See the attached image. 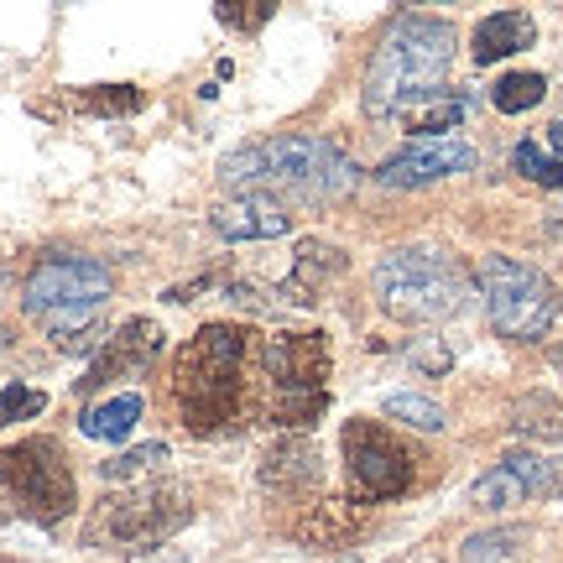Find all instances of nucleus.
Listing matches in <instances>:
<instances>
[{"instance_id": "obj_1", "label": "nucleus", "mask_w": 563, "mask_h": 563, "mask_svg": "<svg viewBox=\"0 0 563 563\" xmlns=\"http://www.w3.org/2000/svg\"><path fill=\"white\" fill-rule=\"evenodd\" d=\"M251 329L245 323H203L173 361V402L194 439H235L251 428L256 397L245 382L251 365Z\"/></svg>"}, {"instance_id": "obj_2", "label": "nucleus", "mask_w": 563, "mask_h": 563, "mask_svg": "<svg viewBox=\"0 0 563 563\" xmlns=\"http://www.w3.org/2000/svg\"><path fill=\"white\" fill-rule=\"evenodd\" d=\"M220 183L224 188H241V194H298L308 203H329L344 199L355 183H361V167L344 157L334 141L323 136H262L245 141L235 152L220 157Z\"/></svg>"}, {"instance_id": "obj_3", "label": "nucleus", "mask_w": 563, "mask_h": 563, "mask_svg": "<svg viewBox=\"0 0 563 563\" xmlns=\"http://www.w3.org/2000/svg\"><path fill=\"white\" fill-rule=\"evenodd\" d=\"M454 47H460V37H454V26L443 16H422V11L397 16L386 26L371 68H365V89H361L365 115L371 121H391L407 100L443 89Z\"/></svg>"}, {"instance_id": "obj_4", "label": "nucleus", "mask_w": 563, "mask_h": 563, "mask_svg": "<svg viewBox=\"0 0 563 563\" xmlns=\"http://www.w3.org/2000/svg\"><path fill=\"white\" fill-rule=\"evenodd\" d=\"M115 292V272L95 256H47L32 266L21 308L26 319H37L47 329V340L58 350H95V319H100L104 298Z\"/></svg>"}, {"instance_id": "obj_5", "label": "nucleus", "mask_w": 563, "mask_h": 563, "mask_svg": "<svg viewBox=\"0 0 563 563\" xmlns=\"http://www.w3.org/2000/svg\"><path fill=\"white\" fill-rule=\"evenodd\" d=\"M376 298L402 323H443L470 308L475 282L439 245H397L376 262Z\"/></svg>"}, {"instance_id": "obj_6", "label": "nucleus", "mask_w": 563, "mask_h": 563, "mask_svg": "<svg viewBox=\"0 0 563 563\" xmlns=\"http://www.w3.org/2000/svg\"><path fill=\"white\" fill-rule=\"evenodd\" d=\"M262 365L266 386H272V418L292 433H308L329 412V371H334L329 334L323 329L272 334L262 340Z\"/></svg>"}, {"instance_id": "obj_7", "label": "nucleus", "mask_w": 563, "mask_h": 563, "mask_svg": "<svg viewBox=\"0 0 563 563\" xmlns=\"http://www.w3.org/2000/svg\"><path fill=\"white\" fill-rule=\"evenodd\" d=\"M475 282H481L490 329L501 340H543L563 308L559 287L548 282V272L517 262V256H485Z\"/></svg>"}, {"instance_id": "obj_8", "label": "nucleus", "mask_w": 563, "mask_h": 563, "mask_svg": "<svg viewBox=\"0 0 563 563\" xmlns=\"http://www.w3.org/2000/svg\"><path fill=\"white\" fill-rule=\"evenodd\" d=\"M188 522H194V501H188L183 485H141V490H121V496H104L95 506V517L84 527V543L146 548L173 538Z\"/></svg>"}, {"instance_id": "obj_9", "label": "nucleus", "mask_w": 563, "mask_h": 563, "mask_svg": "<svg viewBox=\"0 0 563 563\" xmlns=\"http://www.w3.org/2000/svg\"><path fill=\"white\" fill-rule=\"evenodd\" d=\"M0 485L16 496V506L42 527H58L79 506V485L68 470L58 439H21L0 449Z\"/></svg>"}, {"instance_id": "obj_10", "label": "nucleus", "mask_w": 563, "mask_h": 563, "mask_svg": "<svg viewBox=\"0 0 563 563\" xmlns=\"http://www.w3.org/2000/svg\"><path fill=\"white\" fill-rule=\"evenodd\" d=\"M340 454H344V470H350V496L361 506L397 501V496H407L418 485V454H412V443L397 439L386 422L350 418L340 428Z\"/></svg>"}, {"instance_id": "obj_11", "label": "nucleus", "mask_w": 563, "mask_h": 563, "mask_svg": "<svg viewBox=\"0 0 563 563\" xmlns=\"http://www.w3.org/2000/svg\"><path fill=\"white\" fill-rule=\"evenodd\" d=\"M475 146L460 136H428V141H407L402 152L376 167V183L382 188H428V183H443L454 173H470L475 167Z\"/></svg>"}, {"instance_id": "obj_12", "label": "nucleus", "mask_w": 563, "mask_h": 563, "mask_svg": "<svg viewBox=\"0 0 563 563\" xmlns=\"http://www.w3.org/2000/svg\"><path fill=\"white\" fill-rule=\"evenodd\" d=\"M162 323L157 319H125L110 340L95 350V361H89V371H84L79 391H100L104 382H121V376H131V371H146V365L162 355Z\"/></svg>"}, {"instance_id": "obj_13", "label": "nucleus", "mask_w": 563, "mask_h": 563, "mask_svg": "<svg viewBox=\"0 0 563 563\" xmlns=\"http://www.w3.org/2000/svg\"><path fill=\"white\" fill-rule=\"evenodd\" d=\"M532 496H548V460H538V454H506L496 470H485L470 485L475 511H506V506H522Z\"/></svg>"}, {"instance_id": "obj_14", "label": "nucleus", "mask_w": 563, "mask_h": 563, "mask_svg": "<svg viewBox=\"0 0 563 563\" xmlns=\"http://www.w3.org/2000/svg\"><path fill=\"white\" fill-rule=\"evenodd\" d=\"M209 224L224 241H277L292 230V209L277 194H241V199L214 203Z\"/></svg>"}, {"instance_id": "obj_15", "label": "nucleus", "mask_w": 563, "mask_h": 563, "mask_svg": "<svg viewBox=\"0 0 563 563\" xmlns=\"http://www.w3.org/2000/svg\"><path fill=\"white\" fill-rule=\"evenodd\" d=\"M344 266H350V256H344L340 245H329V241H298V256H292V272H287V282L277 287V302L313 308V302L323 298V287H329L334 277H344Z\"/></svg>"}, {"instance_id": "obj_16", "label": "nucleus", "mask_w": 563, "mask_h": 563, "mask_svg": "<svg viewBox=\"0 0 563 563\" xmlns=\"http://www.w3.org/2000/svg\"><path fill=\"white\" fill-rule=\"evenodd\" d=\"M319 449L302 439V433H292V439H282L272 454H266L262 464V485L266 490H282V496H302V490H313L319 485Z\"/></svg>"}, {"instance_id": "obj_17", "label": "nucleus", "mask_w": 563, "mask_h": 563, "mask_svg": "<svg viewBox=\"0 0 563 563\" xmlns=\"http://www.w3.org/2000/svg\"><path fill=\"white\" fill-rule=\"evenodd\" d=\"M532 42H538V21L527 16V11H496V16H485L481 26H475L470 53H475L481 68H490V63L511 58V53H527Z\"/></svg>"}, {"instance_id": "obj_18", "label": "nucleus", "mask_w": 563, "mask_h": 563, "mask_svg": "<svg viewBox=\"0 0 563 563\" xmlns=\"http://www.w3.org/2000/svg\"><path fill=\"white\" fill-rule=\"evenodd\" d=\"M365 511H371V506H361L355 496L313 501V511L298 522V543H308V548H340V543H350V538L361 532Z\"/></svg>"}, {"instance_id": "obj_19", "label": "nucleus", "mask_w": 563, "mask_h": 563, "mask_svg": "<svg viewBox=\"0 0 563 563\" xmlns=\"http://www.w3.org/2000/svg\"><path fill=\"white\" fill-rule=\"evenodd\" d=\"M470 115V95L464 89H433V95H418V100H407L391 121H402L407 131H418V141L428 136H443V131H454V125Z\"/></svg>"}, {"instance_id": "obj_20", "label": "nucleus", "mask_w": 563, "mask_h": 563, "mask_svg": "<svg viewBox=\"0 0 563 563\" xmlns=\"http://www.w3.org/2000/svg\"><path fill=\"white\" fill-rule=\"evenodd\" d=\"M141 422V397L136 391H121V397H104V402L95 407H84V439H95V443H121L131 439V428Z\"/></svg>"}, {"instance_id": "obj_21", "label": "nucleus", "mask_w": 563, "mask_h": 563, "mask_svg": "<svg viewBox=\"0 0 563 563\" xmlns=\"http://www.w3.org/2000/svg\"><path fill=\"white\" fill-rule=\"evenodd\" d=\"M511 428H517L522 439L563 443V402L559 397H548V391L517 397V402H511Z\"/></svg>"}, {"instance_id": "obj_22", "label": "nucleus", "mask_w": 563, "mask_h": 563, "mask_svg": "<svg viewBox=\"0 0 563 563\" xmlns=\"http://www.w3.org/2000/svg\"><path fill=\"white\" fill-rule=\"evenodd\" d=\"M68 104L84 115H136V110H146V95L136 84H95V89H79Z\"/></svg>"}, {"instance_id": "obj_23", "label": "nucleus", "mask_w": 563, "mask_h": 563, "mask_svg": "<svg viewBox=\"0 0 563 563\" xmlns=\"http://www.w3.org/2000/svg\"><path fill=\"white\" fill-rule=\"evenodd\" d=\"M543 95H548L543 74H501V79L490 84V104H496L501 115H522L532 104H543Z\"/></svg>"}, {"instance_id": "obj_24", "label": "nucleus", "mask_w": 563, "mask_h": 563, "mask_svg": "<svg viewBox=\"0 0 563 563\" xmlns=\"http://www.w3.org/2000/svg\"><path fill=\"white\" fill-rule=\"evenodd\" d=\"M511 173H522L527 183H538V188H563V157L553 146H538V141L527 136L511 146Z\"/></svg>"}, {"instance_id": "obj_25", "label": "nucleus", "mask_w": 563, "mask_h": 563, "mask_svg": "<svg viewBox=\"0 0 563 563\" xmlns=\"http://www.w3.org/2000/svg\"><path fill=\"white\" fill-rule=\"evenodd\" d=\"M386 418L407 422V428H422V433H439V428H449V418H443V407L433 402V397H418V391H391L382 402Z\"/></svg>"}, {"instance_id": "obj_26", "label": "nucleus", "mask_w": 563, "mask_h": 563, "mask_svg": "<svg viewBox=\"0 0 563 563\" xmlns=\"http://www.w3.org/2000/svg\"><path fill=\"white\" fill-rule=\"evenodd\" d=\"M157 464H167V443H136V449H125V454H115V460L100 464V481H136V475H146V470H157Z\"/></svg>"}, {"instance_id": "obj_27", "label": "nucleus", "mask_w": 563, "mask_h": 563, "mask_svg": "<svg viewBox=\"0 0 563 563\" xmlns=\"http://www.w3.org/2000/svg\"><path fill=\"white\" fill-rule=\"evenodd\" d=\"M37 412H47V391H37V386H26V382L0 386V428L5 422H32Z\"/></svg>"}, {"instance_id": "obj_28", "label": "nucleus", "mask_w": 563, "mask_h": 563, "mask_svg": "<svg viewBox=\"0 0 563 563\" xmlns=\"http://www.w3.org/2000/svg\"><path fill=\"white\" fill-rule=\"evenodd\" d=\"M517 543H527V527L481 532V538H470V543H464L460 559H464V563H496V559H506V553H517Z\"/></svg>"}, {"instance_id": "obj_29", "label": "nucleus", "mask_w": 563, "mask_h": 563, "mask_svg": "<svg viewBox=\"0 0 563 563\" xmlns=\"http://www.w3.org/2000/svg\"><path fill=\"white\" fill-rule=\"evenodd\" d=\"M220 21H224V26H235V32H256V26H266V21H272V5H262V0H256V5H230V0H224Z\"/></svg>"}, {"instance_id": "obj_30", "label": "nucleus", "mask_w": 563, "mask_h": 563, "mask_svg": "<svg viewBox=\"0 0 563 563\" xmlns=\"http://www.w3.org/2000/svg\"><path fill=\"white\" fill-rule=\"evenodd\" d=\"M407 361L418 365V371H428V376H443V371L454 365V355H449L439 340H422V344H412V355H407Z\"/></svg>"}, {"instance_id": "obj_31", "label": "nucleus", "mask_w": 563, "mask_h": 563, "mask_svg": "<svg viewBox=\"0 0 563 563\" xmlns=\"http://www.w3.org/2000/svg\"><path fill=\"white\" fill-rule=\"evenodd\" d=\"M548 496L563 501V460H548Z\"/></svg>"}, {"instance_id": "obj_32", "label": "nucleus", "mask_w": 563, "mask_h": 563, "mask_svg": "<svg viewBox=\"0 0 563 563\" xmlns=\"http://www.w3.org/2000/svg\"><path fill=\"white\" fill-rule=\"evenodd\" d=\"M548 146H553V152H559V157H563V121H553V125H548Z\"/></svg>"}, {"instance_id": "obj_33", "label": "nucleus", "mask_w": 563, "mask_h": 563, "mask_svg": "<svg viewBox=\"0 0 563 563\" xmlns=\"http://www.w3.org/2000/svg\"><path fill=\"white\" fill-rule=\"evenodd\" d=\"M0 350H5V329H0Z\"/></svg>"}]
</instances>
